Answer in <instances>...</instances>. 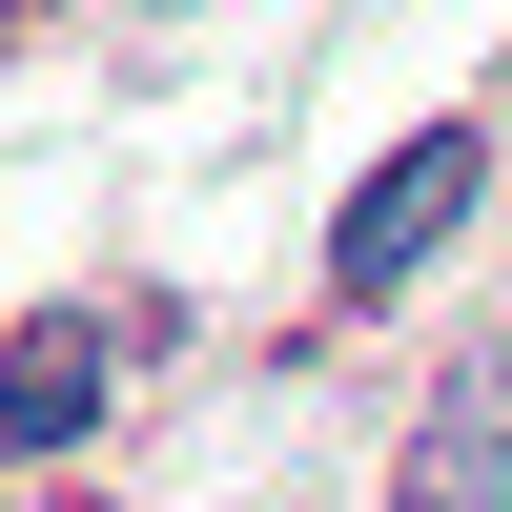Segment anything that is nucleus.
<instances>
[{"label":"nucleus","instance_id":"obj_1","mask_svg":"<svg viewBox=\"0 0 512 512\" xmlns=\"http://www.w3.org/2000/svg\"><path fill=\"white\" fill-rule=\"evenodd\" d=\"M492 205V123H410L390 164H369L349 205H328V308H390V287H431V246Z\"/></svg>","mask_w":512,"mask_h":512},{"label":"nucleus","instance_id":"obj_3","mask_svg":"<svg viewBox=\"0 0 512 512\" xmlns=\"http://www.w3.org/2000/svg\"><path fill=\"white\" fill-rule=\"evenodd\" d=\"M82 431H103V328L41 308L21 349H0V472H21V451H82Z\"/></svg>","mask_w":512,"mask_h":512},{"label":"nucleus","instance_id":"obj_2","mask_svg":"<svg viewBox=\"0 0 512 512\" xmlns=\"http://www.w3.org/2000/svg\"><path fill=\"white\" fill-rule=\"evenodd\" d=\"M390 512H512V369H451V410L410 431Z\"/></svg>","mask_w":512,"mask_h":512}]
</instances>
